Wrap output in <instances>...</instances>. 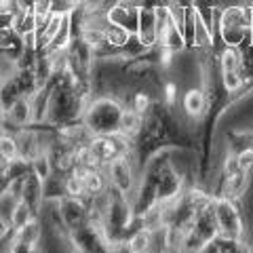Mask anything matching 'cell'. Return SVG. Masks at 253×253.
I'll return each instance as SVG.
<instances>
[{
    "label": "cell",
    "instance_id": "cell-1",
    "mask_svg": "<svg viewBox=\"0 0 253 253\" xmlns=\"http://www.w3.org/2000/svg\"><path fill=\"white\" fill-rule=\"evenodd\" d=\"M49 89L51 93H49V106H46L44 123H49L53 126H61L66 123L83 118L84 108L91 99L78 95L68 84H55V86H49Z\"/></svg>",
    "mask_w": 253,
    "mask_h": 253
},
{
    "label": "cell",
    "instance_id": "cell-2",
    "mask_svg": "<svg viewBox=\"0 0 253 253\" xmlns=\"http://www.w3.org/2000/svg\"><path fill=\"white\" fill-rule=\"evenodd\" d=\"M123 108L125 106L121 101L110 95H97L86 104L83 121L93 131V135H112V133H118Z\"/></svg>",
    "mask_w": 253,
    "mask_h": 253
},
{
    "label": "cell",
    "instance_id": "cell-3",
    "mask_svg": "<svg viewBox=\"0 0 253 253\" xmlns=\"http://www.w3.org/2000/svg\"><path fill=\"white\" fill-rule=\"evenodd\" d=\"M213 213H215L219 234L230 236V239H236V241H245V219H243V211L239 207V203L217 194L213 196Z\"/></svg>",
    "mask_w": 253,
    "mask_h": 253
},
{
    "label": "cell",
    "instance_id": "cell-4",
    "mask_svg": "<svg viewBox=\"0 0 253 253\" xmlns=\"http://www.w3.org/2000/svg\"><path fill=\"white\" fill-rule=\"evenodd\" d=\"M104 169H106L110 186L121 190V192L126 194V196L135 190L137 179H139V167H137L135 152H133V150L129 154L118 156V158H114V161H110Z\"/></svg>",
    "mask_w": 253,
    "mask_h": 253
},
{
    "label": "cell",
    "instance_id": "cell-5",
    "mask_svg": "<svg viewBox=\"0 0 253 253\" xmlns=\"http://www.w3.org/2000/svg\"><path fill=\"white\" fill-rule=\"evenodd\" d=\"M68 245H72V249L78 253H101L110 251L108 241L104 236V230L99 226H93L89 221H84L78 228L68 232Z\"/></svg>",
    "mask_w": 253,
    "mask_h": 253
},
{
    "label": "cell",
    "instance_id": "cell-6",
    "mask_svg": "<svg viewBox=\"0 0 253 253\" xmlns=\"http://www.w3.org/2000/svg\"><path fill=\"white\" fill-rule=\"evenodd\" d=\"M89 146H91L93 152L97 154L101 165L106 167V165L110 161H114V158L129 154L131 150L135 148V141L121 135V133H112V135H93Z\"/></svg>",
    "mask_w": 253,
    "mask_h": 253
},
{
    "label": "cell",
    "instance_id": "cell-7",
    "mask_svg": "<svg viewBox=\"0 0 253 253\" xmlns=\"http://www.w3.org/2000/svg\"><path fill=\"white\" fill-rule=\"evenodd\" d=\"M42 232L44 226L41 217L30 219L26 226L13 230L9 236V251L11 253H32L41 249V241H42Z\"/></svg>",
    "mask_w": 253,
    "mask_h": 253
},
{
    "label": "cell",
    "instance_id": "cell-8",
    "mask_svg": "<svg viewBox=\"0 0 253 253\" xmlns=\"http://www.w3.org/2000/svg\"><path fill=\"white\" fill-rule=\"evenodd\" d=\"M34 123V108H32V99L30 97H19L6 108L4 112V121H2V129L6 133H19L21 129H26Z\"/></svg>",
    "mask_w": 253,
    "mask_h": 253
},
{
    "label": "cell",
    "instance_id": "cell-9",
    "mask_svg": "<svg viewBox=\"0 0 253 253\" xmlns=\"http://www.w3.org/2000/svg\"><path fill=\"white\" fill-rule=\"evenodd\" d=\"M181 112H184L188 121H194V123H199L207 116L209 101L201 84H192L184 91V95H181Z\"/></svg>",
    "mask_w": 253,
    "mask_h": 253
},
{
    "label": "cell",
    "instance_id": "cell-10",
    "mask_svg": "<svg viewBox=\"0 0 253 253\" xmlns=\"http://www.w3.org/2000/svg\"><path fill=\"white\" fill-rule=\"evenodd\" d=\"M59 213H61L63 226L70 232L86 221V217H89V205L83 199H74V196L66 194L63 199H59Z\"/></svg>",
    "mask_w": 253,
    "mask_h": 253
},
{
    "label": "cell",
    "instance_id": "cell-11",
    "mask_svg": "<svg viewBox=\"0 0 253 253\" xmlns=\"http://www.w3.org/2000/svg\"><path fill=\"white\" fill-rule=\"evenodd\" d=\"M106 19L114 26L125 28L129 34H135L137 32V21H139V6L126 2V0H121L116 2L112 9H108Z\"/></svg>",
    "mask_w": 253,
    "mask_h": 253
},
{
    "label": "cell",
    "instance_id": "cell-12",
    "mask_svg": "<svg viewBox=\"0 0 253 253\" xmlns=\"http://www.w3.org/2000/svg\"><path fill=\"white\" fill-rule=\"evenodd\" d=\"M19 199L30 205V209L36 213H41V207H42V203H44V192H42V179L36 175V173H28L26 177H23L21 181V194H19Z\"/></svg>",
    "mask_w": 253,
    "mask_h": 253
},
{
    "label": "cell",
    "instance_id": "cell-13",
    "mask_svg": "<svg viewBox=\"0 0 253 253\" xmlns=\"http://www.w3.org/2000/svg\"><path fill=\"white\" fill-rule=\"evenodd\" d=\"M188 49H194V51H209V49H215V30L209 28L205 19L199 15L194 6V30H192V41H190Z\"/></svg>",
    "mask_w": 253,
    "mask_h": 253
},
{
    "label": "cell",
    "instance_id": "cell-14",
    "mask_svg": "<svg viewBox=\"0 0 253 253\" xmlns=\"http://www.w3.org/2000/svg\"><path fill=\"white\" fill-rule=\"evenodd\" d=\"M139 41L144 42L148 49L158 44V30H156V11L148 9V6H141L139 9V21H137V32Z\"/></svg>",
    "mask_w": 253,
    "mask_h": 253
},
{
    "label": "cell",
    "instance_id": "cell-15",
    "mask_svg": "<svg viewBox=\"0 0 253 253\" xmlns=\"http://www.w3.org/2000/svg\"><path fill=\"white\" fill-rule=\"evenodd\" d=\"M169 17H171V15H169ZM158 46H163V49H167V51H173V53H181V51L188 49L184 32H181L175 23H173V19H169L167 26L158 32Z\"/></svg>",
    "mask_w": 253,
    "mask_h": 253
},
{
    "label": "cell",
    "instance_id": "cell-16",
    "mask_svg": "<svg viewBox=\"0 0 253 253\" xmlns=\"http://www.w3.org/2000/svg\"><path fill=\"white\" fill-rule=\"evenodd\" d=\"M139 129H141V114L135 112L133 108L125 106L123 114H121V125H118V133L125 137H129V139H135Z\"/></svg>",
    "mask_w": 253,
    "mask_h": 253
},
{
    "label": "cell",
    "instance_id": "cell-17",
    "mask_svg": "<svg viewBox=\"0 0 253 253\" xmlns=\"http://www.w3.org/2000/svg\"><path fill=\"white\" fill-rule=\"evenodd\" d=\"M243 63V51L241 46H224L217 53V66L219 72H232V70H241Z\"/></svg>",
    "mask_w": 253,
    "mask_h": 253
},
{
    "label": "cell",
    "instance_id": "cell-18",
    "mask_svg": "<svg viewBox=\"0 0 253 253\" xmlns=\"http://www.w3.org/2000/svg\"><path fill=\"white\" fill-rule=\"evenodd\" d=\"M126 251L129 253H146L152 251V232L148 228L139 226L137 230H133L126 239Z\"/></svg>",
    "mask_w": 253,
    "mask_h": 253
},
{
    "label": "cell",
    "instance_id": "cell-19",
    "mask_svg": "<svg viewBox=\"0 0 253 253\" xmlns=\"http://www.w3.org/2000/svg\"><path fill=\"white\" fill-rule=\"evenodd\" d=\"M42 192H44V201L63 199V196H66V175L53 171V175H49L42 181Z\"/></svg>",
    "mask_w": 253,
    "mask_h": 253
},
{
    "label": "cell",
    "instance_id": "cell-20",
    "mask_svg": "<svg viewBox=\"0 0 253 253\" xmlns=\"http://www.w3.org/2000/svg\"><path fill=\"white\" fill-rule=\"evenodd\" d=\"M15 83H17L19 86V91L23 97H32L41 86H38V81H36V74H34V70H15Z\"/></svg>",
    "mask_w": 253,
    "mask_h": 253
},
{
    "label": "cell",
    "instance_id": "cell-21",
    "mask_svg": "<svg viewBox=\"0 0 253 253\" xmlns=\"http://www.w3.org/2000/svg\"><path fill=\"white\" fill-rule=\"evenodd\" d=\"M34 217H38V215L30 209V205H26L21 199L13 205V209H11V213H9V221H11V228H13V230H17V228L26 226L28 221L34 219Z\"/></svg>",
    "mask_w": 253,
    "mask_h": 253
},
{
    "label": "cell",
    "instance_id": "cell-22",
    "mask_svg": "<svg viewBox=\"0 0 253 253\" xmlns=\"http://www.w3.org/2000/svg\"><path fill=\"white\" fill-rule=\"evenodd\" d=\"M13 30L17 32L19 36H26V34L36 32V13L34 11H17V9H15Z\"/></svg>",
    "mask_w": 253,
    "mask_h": 253
},
{
    "label": "cell",
    "instance_id": "cell-23",
    "mask_svg": "<svg viewBox=\"0 0 253 253\" xmlns=\"http://www.w3.org/2000/svg\"><path fill=\"white\" fill-rule=\"evenodd\" d=\"M30 169H32V173H36L38 177H41L42 181L49 177V175H53V163H51V156H49V152L46 150H41L34 158L30 161Z\"/></svg>",
    "mask_w": 253,
    "mask_h": 253
},
{
    "label": "cell",
    "instance_id": "cell-24",
    "mask_svg": "<svg viewBox=\"0 0 253 253\" xmlns=\"http://www.w3.org/2000/svg\"><path fill=\"white\" fill-rule=\"evenodd\" d=\"M154 104V97L152 93H150L148 89H144V86H137L135 91L131 93V99H129V108H133L135 112H139L141 116H144L150 108H152Z\"/></svg>",
    "mask_w": 253,
    "mask_h": 253
},
{
    "label": "cell",
    "instance_id": "cell-25",
    "mask_svg": "<svg viewBox=\"0 0 253 253\" xmlns=\"http://www.w3.org/2000/svg\"><path fill=\"white\" fill-rule=\"evenodd\" d=\"M19 97H23V95L19 91L17 83H15V78L13 76L2 78V81H0V104L4 106V110L9 108L15 99H19Z\"/></svg>",
    "mask_w": 253,
    "mask_h": 253
},
{
    "label": "cell",
    "instance_id": "cell-26",
    "mask_svg": "<svg viewBox=\"0 0 253 253\" xmlns=\"http://www.w3.org/2000/svg\"><path fill=\"white\" fill-rule=\"evenodd\" d=\"M148 51V46L139 41L137 34H131L129 41H126L123 46H121V61H126V59H133V57H139Z\"/></svg>",
    "mask_w": 253,
    "mask_h": 253
},
{
    "label": "cell",
    "instance_id": "cell-27",
    "mask_svg": "<svg viewBox=\"0 0 253 253\" xmlns=\"http://www.w3.org/2000/svg\"><path fill=\"white\" fill-rule=\"evenodd\" d=\"M106 44H110V46H114V49H121V46L129 41V32H126L125 28H121V26H114V23H106Z\"/></svg>",
    "mask_w": 253,
    "mask_h": 253
},
{
    "label": "cell",
    "instance_id": "cell-28",
    "mask_svg": "<svg viewBox=\"0 0 253 253\" xmlns=\"http://www.w3.org/2000/svg\"><path fill=\"white\" fill-rule=\"evenodd\" d=\"M0 154L6 156L9 161L19 156V146H17V135L15 133H6L4 129L0 131Z\"/></svg>",
    "mask_w": 253,
    "mask_h": 253
},
{
    "label": "cell",
    "instance_id": "cell-29",
    "mask_svg": "<svg viewBox=\"0 0 253 253\" xmlns=\"http://www.w3.org/2000/svg\"><path fill=\"white\" fill-rule=\"evenodd\" d=\"M11 232H13V228H11L9 217H6L4 213L0 211V241H6L11 236Z\"/></svg>",
    "mask_w": 253,
    "mask_h": 253
},
{
    "label": "cell",
    "instance_id": "cell-30",
    "mask_svg": "<svg viewBox=\"0 0 253 253\" xmlns=\"http://www.w3.org/2000/svg\"><path fill=\"white\" fill-rule=\"evenodd\" d=\"M42 0H15V9L17 11H36Z\"/></svg>",
    "mask_w": 253,
    "mask_h": 253
},
{
    "label": "cell",
    "instance_id": "cell-31",
    "mask_svg": "<svg viewBox=\"0 0 253 253\" xmlns=\"http://www.w3.org/2000/svg\"><path fill=\"white\" fill-rule=\"evenodd\" d=\"M15 23V11H0V30H11Z\"/></svg>",
    "mask_w": 253,
    "mask_h": 253
},
{
    "label": "cell",
    "instance_id": "cell-32",
    "mask_svg": "<svg viewBox=\"0 0 253 253\" xmlns=\"http://www.w3.org/2000/svg\"><path fill=\"white\" fill-rule=\"evenodd\" d=\"M9 163H11L9 158L0 154V181H4V184H6V171H9Z\"/></svg>",
    "mask_w": 253,
    "mask_h": 253
},
{
    "label": "cell",
    "instance_id": "cell-33",
    "mask_svg": "<svg viewBox=\"0 0 253 253\" xmlns=\"http://www.w3.org/2000/svg\"><path fill=\"white\" fill-rule=\"evenodd\" d=\"M0 11H15V0H0Z\"/></svg>",
    "mask_w": 253,
    "mask_h": 253
},
{
    "label": "cell",
    "instance_id": "cell-34",
    "mask_svg": "<svg viewBox=\"0 0 253 253\" xmlns=\"http://www.w3.org/2000/svg\"><path fill=\"white\" fill-rule=\"evenodd\" d=\"M4 196H6V184L4 181H0V203H2Z\"/></svg>",
    "mask_w": 253,
    "mask_h": 253
},
{
    "label": "cell",
    "instance_id": "cell-35",
    "mask_svg": "<svg viewBox=\"0 0 253 253\" xmlns=\"http://www.w3.org/2000/svg\"><path fill=\"white\" fill-rule=\"evenodd\" d=\"M247 13H249V23L253 26V2H251V4H247Z\"/></svg>",
    "mask_w": 253,
    "mask_h": 253
},
{
    "label": "cell",
    "instance_id": "cell-36",
    "mask_svg": "<svg viewBox=\"0 0 253 253\" xmlns=\"http://www.w3.org/2000/svg\"><path fill=\"white\" fill-rule=\"evenodd\" d=\"M70 4H72V6H81V4H84V0H70Z\"/></svg>",
    "mask_w": 253,
    "mask_h": 253
},
{
    "label": "cell",
    "instance_id": "cell-37",
    "mask_svg": "<svg viewBox=\"0 0 253 253\" xmlns=\"http://www.w3.org/2000/svg\"><path fill=\"white\" fill-rule=\"evenodd\" d=\"M249 44H253V26L249 28Z\"/></svg>",
    "mask_w": 253,
    "mask_h": 253
},
{
    "label": "cell",
    "instance_id": "cell-38",
    "mask_svg": "<svg viewBox=\"0 0 253 253\" xmlns=\"http://www.w3.org/2000/svg\"><path fill=\"white\" fill-rule=\"evenodd\" d=\"M2 78H4V76H2V70H0V81H2Z\"/></svg>",
    "mask_w": 253,
    "mask_h": 253
},
{
    "label": "cell",
    "instance_id": "cell-39",
    "mask_svg": "<svg viewBox=\"0 0 253 253\" xmlns=\"http://www.w3.org/2000/svg\"><path fill=\"white\" fill-rule=\"evenodd\" d=\"M84 2H93V0H84Z\"/></svg>",
    "mask_w": 253,
    "mask_h": 253
}]
</instances>
